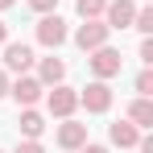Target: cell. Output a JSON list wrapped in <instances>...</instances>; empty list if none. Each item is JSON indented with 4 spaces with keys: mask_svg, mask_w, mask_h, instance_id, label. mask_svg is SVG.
Wrapping results in <instances>:
<instances>
[{
    "mask_svg": "<svg viewBox=\"0 0 153 153\" xmlns=\"http://www.w3.org/2000/svg\"><path fill=\"white\" fill-rule=\"evenodd\" d=\"M4 42H8V25L0 21V46H4Z\"/></svg>",
    "mask_w": 153,
    "mask_h": 153,
    "instance_id": "7402d4cb",
    "label": "cell"
},
{
    "mask_svg": "<svg viewBox=\"0 0 153 153\" xmlns=\"http://www.w3.org/2000/svg\"><path fill=\"white\" fill-rule=\"evenodd\" d=\"M66 79V62L62 58H42L37 62V83L42 87H54V83H62Z\"/></svg>",
    "mask_w": 153,
    "mask_h": 153,
    "instance_id": "8fae6325",
    "label": "cell"
},
{
    "mask_svg": "<svg viewBox=\"0 0 153 153\" xmlns=\"http://www.w3.org/2000/svg\"><path fill=\"white\" fill-rule=\"evenodd\" d=\"M8 95L17 100V108H33V103L46 95V87H42V83H37L33 75H21L17 83H8Z\"/></svg>",
    "mask_w": 153,
    "mask_h": 153,
    "instance_id": "8992f818",
    "label": "cell"
},
{
    "mask_svg": "<svg viewBox=\"0 0 153 153\" xmlns=\"http://www.w3.org/2000/svg\"><path fill=\"white\" fill-rule=\"evenodd\" d=\"M108 141H112L116 149H137V141H141V128L132 124V120H116V124L108 128Z\"/></svg>",
    "mask_w": 153,
    "mask_h": 153,
    "instance_id": "9c48e42d",
    "label": "cell"
},
{
    "mask_svg": "<svg viewBox=\"0 0 153 153\" xmlns=\"http://www.w3.org/2000/svg\"><path fill=\"white\" fill-rule=\"evenodd\" d=\"M46 108H50V116L66 120V116H75V108H79V91L66 87V83H54V91H46Z\"/></svg>",
    "mask_w": 153,
    "mask_h": 153,
    "instance_id": "3957f363",
    "label": "cell"
},
{
    "mask_svg": "<svg viewBox=\"0 0 153 153\" xmlns=\"http://www.w3.org/2000/svg\"><path fill=\"white\" fill-rule=\"evenodd\" d=\"M137 91H141V95H153V71H149V66L137 75Z\"/></svg>",
    "mask_w": 153,
    "mask_h": 153,
    "instance_id": "2e32d148",
    "label": "cell"
},
{
    "mask_svg": "<svg viewBox=\"0 0 153 153\" xmlns=\"http://www.w3.org/2000/svg\"><path fill=\"white\" fill-rule=\"evenodd\" d=\"M79 17L83 21H95V17H103V8H108V0H75Z\"/></svg>",
    "mask_w": 153,
    "mask_h": 153,
    "instance_id": "5bb4252c",
    "label": "cell"
},
{
    "mask_svg": "<svg viewBox=\"0 0 153 153\" xmlns=\"http://www.w3.org/2000/svg\"><path fill=\"white\" fill-rule=\"evenodd\" d=\"M128 120L137 128H149L153 124V103H149V95H137V100L128 103Z\"/></svg>",
    "mask_w": 153,
    "mask_h": 153,
    "instance_id": "7c38bea8",
    "label": "cell"
},
{
    "mask_svg": "<svg viewBox=\"0 0 153 153\" xmlns=\"http://www.w3.org/2000/svg\"><path fill=\"white\" fill-rule=\"evenodd\" d=\"M79 153H108V149H103V145H91V141H87V145H83Z\"/></svg>",
    "mask_w": 153,
    "mask_h": 153,
    "instance_id": "44dd1931",
    "label": "cell"
},
{
    "mask_svg": "<svg viewBox=\"0 0 153 153\" xmlns=\"http://www.w3.org/2000/svg\"><path fill=\"white\" fill-rule=\"evenodd\" d=\"M66 37H71L66 21H62L58 13H42V21H37V42H42L46 50H58V46H62Z\"/></svg>",
    "mask_w": 153,
    "mask_h": 153,
    "instance_id": "7a4b0ae2",
    "label": "cell"
},
{
    "mask_svg": "<svg viewBox=\"0 0 153 153\" xmlns=\"http://www.w3.org/2000/svg\"><path fill=\"white\" fill-rule=\"evenodd\" d=\"M29 8H33V13H54L58 0H29Z\"/></svg>",
    "mask_w": 153,
    "mask_h": 153,
    "instance_id": "ac0fdd59",
    "label": "cell"
},
{
    "mask_svg": "<svg viewBox=\"0 0 153 153\" xmlns=\"http://www.w3.org/2000/svg\"><path fill=\"white\" fill-rule=\"evenodd\" d=\"M141 62H153V42H149V37L141 42Z\"/></svg>",
    "mask_w": 153,
    "mask_h": 153,
    "instance_id": "d6986e66",
    "label": "cell"
},
{
    "mask_svg": "<svg viewBox=\"0 0 153 153\" xmlns=\"http://www.w3.org/2000/svg\"><path fill=\"white\" fill-rule=\"evenodd\" d=\"M21 132H25V141H37V137L46 132V116H42L37 108H25V112H21Z\"/></svg>",
    "mask_w": 153,
    "mask_h": 153,
    "instance_id": "4fadbf2b",
    "label": "cell"
},
{
    "mask_svg": "<svg viewBox=\"0 0 153 153\" xmlns=\"http://www.w3.org/2000/svg\"><path fill=\"white\" fill-rule=\"evenodd\" d=\"M58 145H62V149H83V145H87V124H79V120L66 116V120L58 124Z\"/></svg>",
    "mask_w": 153,
    "mask_h": 153,
    "instance_id": "30bf717a",
    "label": "cell"
},
{
    "mask_svg": "<svg viewBox=\"0 0 153 153\" xmlns=\"http://www.w3.org/2000/svg\"><path fill=\"white\" fill-rule=\"evenodd\" d=\"M108 33H112V29L103 25L100 17H95V21H83V25L75 29V46L83 54H91V50H100V46H108Z\"/></svg>",
    "mask_w": 153,
    "mask_h": 153,
    "instance_id": "5b68a950",
    "label": "cell"
},
{
    "mask_svg": "<svg viewBox=\"0 0 153 153\" xmlns=\"http://www.w3.org/2000/svg\"><path fill=\"white\" fill-rule=\"evenodd\" d=\"M13 153H46V145H42V141H21Z\"/></svg>",
    "mask_w": 153,
    "mask_h": 153,
    "instance_id": "e0dca14e",
    "label": "cell"
},
{
    "mask_svg": "<svg viewBox=\"0 0 153 153\" xmlns=\"http://www.w3.org/2000/svg\"><path fill=\"white\" fill-rule=\"evenodd\" d=\"M4 95H8V71L0 66V100H4Z\"/></svg>",
    "mask_w": 153,
    "mask_h": 153,
    "instance_id": "ffe728a7",
    "label": "cell"
},
{
    "mask_svg": "<svg viewBox=\"0 0 153 153\" xmlns=\"http://www.w3.org/2000/svg\"><path fill=\"white\" fill-rule=\"evenodd\" d=\"M132 17H137V4L132 0H112L103 8V25L108 29H132Z\"/></svg>",
    "mask_w": 153,
    "mask_h": 153,
    "instance_id": "ba28073f",
    "label": "cell"
},
{
    "mask_svg": "<svg viewBox=\"0 0 153 153\" xmlns=\"http://www.w3.org/2000/svg\"><path fill=\"white\" fill-rule=\"evenodd\" d=\"M132 29L149 37V33H153V8H137V17H132Z\"/></svg>",
    "mask_w": 153,
    "mask_h": 153,
    "instance_id": "9a60e30c",
    "label": "cell"
},
{
    "mask_svg": "<svg viewBox=\"0 0 153 153\" xmlns=\"http://www.w3.org/2000/svg\"><path fill=\"white\" fill-rule=\"evenodd\" d=\"M13 4H17V0H0V13H4V8H13Z\"/></svg>",
    "mask_w": 153,
    "mask_h": 153,
    "instance_id": "603a6c76",
    "label": "cell"
},
{
    "mask_svg": "<svg viewBox=\"0 0 153 153\" xmlns=\"http://www.w3.org/2000/svg\"><path fill=\"white\" fill-rule=\"evenodd\" d=\"M79 103L91 112V116H100L112 108V87H108V79H95V83H87L83 91H79Z\"/></svg>",
    "mask_w": 153,
    "mask_h": 153,
    "instance_id": "277c9868",
    "label": "cell"
},
{
    "mask_svg": "<svg viewBox=\"0 0 153 153\" xmlns=\"http://www.w3.org/2000/svg\"><path fill=\"white\" fill-rule=\"evenodd\" d=\"M87 66H91L95 79H116L120 66H124V58H120V50H112V46H100V50L87 54Z\"/></svg>",
    "mask_w": 153,
    "mask_h": 153,
    "instance_id": "6da1fadb",
    "label": "cell"
},
{
    "mask_svg": "<svg viewBox=\"0 0 153 153\" xmlns=\"http://www.w3.org/2000/svg\"><path fill=\"white\" fill-rule=\"evenodd\" d=\"M0 50H4V71H17V75H25L29 66L37 62V58H33V50H29L25 42H4Z\"/></svg>",
    "mask_w": 153,
    "mask_h": 153,
    "instance_id": "52a82bcc",
    "label": "cell"
}]
</instances>
